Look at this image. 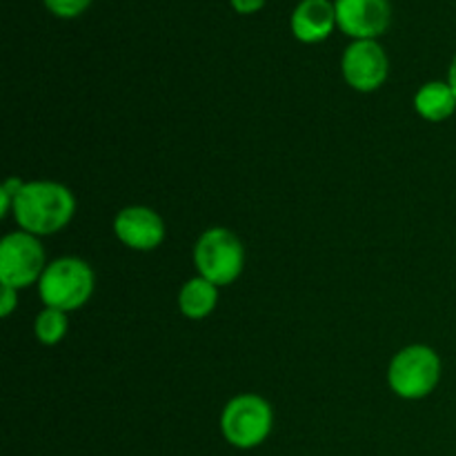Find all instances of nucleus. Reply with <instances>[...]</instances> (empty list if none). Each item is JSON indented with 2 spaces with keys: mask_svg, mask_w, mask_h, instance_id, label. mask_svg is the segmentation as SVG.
Instances as JSON below:
<instances>
[{
  "mask_svg": "<svg viewBox=\"0 0 456 456\" xmlns=\"http://www.w3.org/2000/svg\"><path fill=\"white\" fill-rule=\"evenodd\" d=\"M76 199L65 185L52 181L25 183L13 203V218L22 232L47 236L61 232L74 218Z\"/></svg>",
  "mask_w": 456,
  "mask_h": 456,
  "instance_id": "nucleus-1",
  "label": "nucleus"
},
{
  "mask_svg": "<svg viewBox=\"0 0 456 456\" xmlns=\"http://www.w3.org/2000/svg\"><path fill=\"white\" fill-rule=\"evenodd\" d=\"M40 298L47 307L74 312L94 294V272L83 258L62 256L45 267L38 281Z\"/></svg>",
  "mask_w": 456,
  "mask_h": 456,
  "instance_id": "nucleus-2",
  "label": "nucleus"
},
{
  "mask_svg": "<svg viewBox=\"0 0 456 456\" xmlns=\"http://www.w3.org/2000/svg\"><path fill=\"white\" fill-rule=\"evenodd\" d=\"M441 379V359L432 347L410 346L403 347L392 359L387 370V383L401 399H426L435 392Z\"/></svg>",
  "mask_w": 456,
  "mask_h": 456,
  "instance_id": "nucleus-3",
  "label": "nucleus"
},
{
  "mask_svg": "<svg viewBox=\"0 0 456 456\" xmlns=\"http://www.w3.org/2000/svg\"><path fill=\"white\" fill-rule=\"evenodd\" d=\"M194 263L199 274L208 279L209 283H214L216 288L230 285L243 272V243L234 232L225 230V227H212V230L200 234L194 248Z\"/></svg>",
  "mask_w": 456,
  "mask_h": 456,
  "instance_id": "nucleus-4",
  "label": "nucleus"
},
{
  "mask_svg": "<svg viewBox=\"0 0 456 456\" xmlns=\"http://www.w3.org/2000/svg\"><path fill=\"white\" fill-rule=\"evenodd\" d=\"M274 414L270 403L256 395H240L225 405L221 417L223 436L239 450L261 445L270 436Z\"/></svg>",
  "mask_w": 456,
  "mask_h": 456,
  "instance_id": "nucleus-5",
  "label": "nucleus"
},
{
  "mask_svg": "<svg viewBox=\"0 0 456 456\" xmlns=\"http://www.w3.org/2000/svg\"><path fill=\"white\" fill-rule=\"evenodd\" d=\"M45 252L38 236L13 232L0 243V281L16 289H25L40 281L45 272Z\"/></svg>",
  "mask_w": 456,
  "mask_h": 456,
  "instance_id": "nucleus-6",
  "label": "nucleus"
},
{
  "mask_svg": "<svg viewBox=\"0 0 456 456\" xmlns=\"http://www.w3.org/2000/svg\"><path fill=\"white\" fill-rule=\"evenodd\" d=\"M343 78L356 92H374L381 87L390 71L387 53L377 40H354L347 45L341 61Z\"/></svg>",
  "mask_w": 456,
  "mask_h": 456,
  "instance_id": "nucleus-7",
  "label": "nucleus"
},
{
  "mask_svg": "<svg viewBox=\"0 0 456 456\" xmlns=\"http://www.w3.org/2000/svg\"><path fill=\"white\" fill-rule=\"evenodd\" d=\"M337 25L354 40H374L390 27L387 0H337Z\"/></svg>",
  "mask_w": 456,
  "mask_h": 456,
  "instance_id": "nucleus-8",
  "label": "nucleus"
},
{
  "mask_svg": "<svg viewBox=\"0 0 456 456\" xmlns=\"http://www.w3.org/2000/svg\"><path fill=\"white\" fill-rule=\"evenodd\" d=\"M114 232L118 240L136 252H151L165 239V223L154 209L134 205L120 209L114 221Z\"/></svg>",
  "mask_w": 456,
  "mask_h": 456,
  "instance_id": "nucleus-9",
  "label": "nucleus"
},
{
  "mask_svg": "<svg viewBox=\"0 0 456 456\" xmlns=\"http://www.w3.org/2000/svg\"><path fill=\"white\" fill-rule=\"evenodd\" d=\"M337 25V7L330 0H301L292 13V31L301 43H321Z\"/></svg>",
  "mask_w": 456,
  "mask_h": 456,
  "instance_id": "nucleus-10",
  "label": "nucleus"
},
{
  "mask_svg": "<svg viewBox=\"0 0 456 456\" xmlns=\"http://www.w3.org/2000/svg\"><path fill=\"white\" fill-rule=\"evenodd\" d=\"M414 110L421 118L430 120V123L448 120L456 111V96L450 83L432 80V83L423 85L414 96Z\"/></svg>",
  "mask_w": 456,
  "mask_h": 456,
  "instance_id": "nucleus-11",
  "label": "nucleus"
},
{
  "mask_svg": "<svg viewBox=\"0 0 456 456\" xmlns=\"http://www.w3.org/2000/svg\"><path fill=\"white\" fill-rule=\"evenodd\" d=\"M218 301V289L216 285L209 283L203 276H196L190 279L183 285L181 294H178V307H181L183 314L187 319H205L208 314H212L214 307Z\"/></svg>",
  "mask_w": 456,
  "mask_h": 456,
  "instance_id": "nucleus-12",
  "label": "nucleus"
},
{
  "mask_svg": "<svg viewBox=\"0 0 456 456\" xmlns=\"http://www.w3.org/2000/svg\"><path fill=\"white\" fill-rule=\"evenodd\" d=\"M36 338L43 346H56L65 338L67 330H69V321H67V312L53 310V307H45L36 319Z\"/></svg>",
  "mask_w": 456,
  "mask_h": 456,
  "instance_id": "nucleus-13",
  "label": "nucleus"
},
{
  "mask_svg": "<svg viewBox=\"0 0 456 456\" xmlns=\"http://www.w3.org/2000/svg\"><path fill=\"white\" fill-rule=\"evenodd\" d=\"M45 7L61 18H76L92 4V0H43Z\"/></svg>",
  "mask_w": 456,
  "mask_h": 456,
  "instance_id": "nucleus-14",
  "label": "nucleus"
},
{
  "mask_svg": "<svg viewBox=\"0 0 456 456\" xmlns=\"http://www.w3.org/2000/svg\"><path fill=\"white\" fill-rule=\"evenodd\" d=\"M22 185L25 183L20 181V178H7L3 185V190H0V216H7L9 212H13V203H16L18 199V191L22 190Z\"/></svg>",
  "mask_w": 456,
  "mask_h": 456,
  "instance_id": "nucleus-15",
  "label": "nucleus"
},
{
  "mask_svg": "<svg viewBox=\"0 0 456 456\" xmlns=\"http://www.w3.org/2000/svg\"><path fill=\"white\" fill-rule=\"evenodd\" d=\"M18 305V289L12 285H3V298H0V314L9 316Z\"/></svg>",
  "mask_w": 456,
  "mask_h": 456,
  "instance_id": "nucleus-16",
  "label": "nucleus"
},
{
  "mask_svg": "<svg viewBox=\"0 0 456 456\" xmlns=\"http://www.w3.org/2000/svg\"><path fill=\"white\" fill-rule=\"evenodd\" d=\"M265 4V0H232V7L239 13H254Z\"/></svg>",
  "mask_w": 456,
  "mask_h": 456,
  "instance_id": "nucleus-17",
  "label": "nucleus"
},
{
  "mask_svg": "<svg viewBox=\"0 0 456 456\" xmlns=\"http://www.w3.org/2000/svg\"><path fill=\"white\" fill-rule=\"evenodd\" d=\"M448 83H450V87H452V92H454V96H456V56L452 58V65H450Z\"/></svg>",
  "mask_w": 456,
  "mask_h": 456,
  "instance_id": "nucleus-18",
  "label": "nucleus"
}]
</instances>
